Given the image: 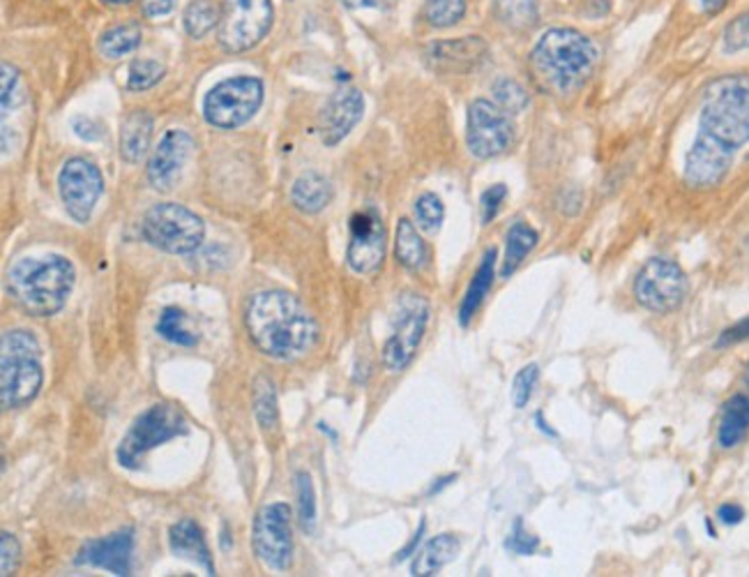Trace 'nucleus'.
<instances>
[{"mask_svg":"<svg viewBox=\"0 0 749 577\" xmlns=\"http://www.w3.org/2000/svg\"><path fill=\"white\" fill-rule=\"evenodd\" d=\"M194 151V139L182 130H169L157 143L148 162V183L157 192H171L185 171Z\"/></svg>","mask_w":749,"mask_h":577,"instance_id":"dca6fc26","label":"nucleus"},{"mask_svg":"<svg viewBox=\"0 0 749 577\" xmlns=\"http://www.w3.org/2000/svg\"><path fill=\"white\" fill-rule=\"evenodd\" d=\"M533 63L546 81L568 93L593 75L597 49L591 38L574 28H552L535 44Z\"/></svg>","mask_w":749,"mask_h":577,"instance_id":"20e7f679","label":"nucleus"},{"mask_svg":"<svg viewBox=\"0 0 749 577\" xmlns=\"http://www.w3.org/2000/svg\"><path fill=\"white\" fill-rule=\"evenodd\" d=\"M190 432L188 419L182 416V411L173 405H153L145 409L141 416L132 423L130 432L122 437L116 460L125 469H141L143 458L151 453L153 448L167 444L176 437H185Z\"/></svg>","mask_w":749,"mask_h":577,"instance_id":"423d86ee","label":"nucleus"},{"mask_svg":"<svg viewBox=\"0 0 749 577\" xmlns=\"http://www.w3.org/2000/svg\"><path fill=\"white\" fill-rule=\"evenodd\" d=\"M505 241L507 243H505V259H503L501 275L509 278L524 264V259L531 255V249L538 245V231L526 222H515L513 227H509Z\"/></svg>","mask_w":749,"mask_h":577,"instance_id":"cd10ccee","label":"nucleus"},{"mask_svg":"<svg viewBox=\"0 0 749 577\" xmlns=\"http://www.w3.org/2000/svg\"><path fill=\"white\" fill-rule=\"evenodd\" d=\"M538 379H540V368L535 363L526 366L517 372L515 382H513V402L517 409H524L528 405V400L533 398Z\"/></svg>","mask_w":749,"mask_h":577,"instance_id":"4c0bfd02","label":"nucleus"},{"mask_svg":"<svg viewBox=\"0 0 749 577\" xmlns=\"http://www.w3.org/2000/svg\"><path fill=\"white\" fill-rule=\"evenodd\" d=\"M251 546L261 562L272 570H288L294 564V529L288 503H268L251 527Z\"/></svg>","mask_w":749,"mask_h":577,"instance_id":"f8f14e48","label":"nucleus"},{"mask_svg":"<svg viewBox=\"0 0 749 577\" xmlns=\"http://www.w3.org/2000/svg\"><path fill=\"white\" fill-rule=\"evenodd\" d=\"M77 270L67 257H24L8 273V292L30 317L59 315L75 288Z\"/></svg>","mask_w":749,"mask_h":577,"instance_id":"7ed1b4c3","label":"nucleus"},{"mask_svg":"<svg viewBox=\"0 0 749 577\" xmlns=\"http://www.w3.org/2000/svg\"><path fill=\"white\" fill-rule=\"evenodd\" d=\"M515 141V125L496 102L475 100L468 106L466 118V143L468 151L480 157L491 159L509 151Z\"/></svg>","mask_w":749,"mask_h":577,"instance_id":"ddd939ff","label":"nucleus"},{"mask_svg":"<svg viewBox=\"0 0 749 577\" xmlns=\"http://www.w3.org/2000/svg\"><path fill=\"white\" fill-rule=\"evenodd\" d=\"M349 247L346 264L358 275H374L386 259V227L374 208L358 210L349 222Z\"/></svg>","mask_w":749,"mask_h":577,"instance_id":"2eb2a0df","label":"nucleus"},{"mask_svg":"<svg viewBox=\"0 0 749 577\" xmlns=\"http://www.w3.org/2000/svg\"><path fill=\"white\" fill-rule=\"evenodd\" d=\"M364 116V95L358 88L344 86L325 102L319 118V134L325 146H337L353 132Z\"/></svg>","mask_w":749,"mask_h":577,"instance_id":"f3484780","label":"nucleus"},{"mask_svg":"<svg viewBox=\"0 0 749 577\" xmlns=\"http://www.w3.org/2000/svg\"><path fill=\"white\" fill-rule=\"evenodd\" d=\"M141 5L148 20H159V16H167L173 10L176 0H141Z\"/></svg>","mask_w":749,"mask_h":577,"instance_id":"a18cd8bd","label":"nucleus"},{"mask_svg":"<svg viewBox=\"0 0 749 577\" xmlns=\"http://www.w3.org/2000/svg\"><path fill=\"white\" fill-rule=\"evenodd\" d=\"M219 24V14L208 0H194L185 10V28L192 38H204Z\"/></svg>","mask_w":749,"mask_h":577,"instance_id":"c9c22d12","label":"nucleus"},{"mask_svg":"<svg viewBox=\"0 0 749 577\" xmlns=\"http://www.w3.org/2000/svg\"><path fill=\"white\" fill-rule=\"evenodd\" d=\"M251 405H254V416H257L263 437L268 441H275L280 437V407H277L275 386H272L268 376L254 379Z\"/></svg>","mask_w":749,"mask_h":577,"instance_id":"393cba45","label":"nucleus"},{"mask_svg":"<svg viewBox=\"0 0 749 577\" xmlns=\"http://www.w3.org/2000/svg\"><path fill=\"white\" fill-rule=\"evenodd\" d=\"M491 90H493V100H496V104L509 116L521 114L528 106V102H531L528 100L526 88L517 84L515 79H499L491 86Z\"/></svg>","mask_w":749,"mask_h":577,"instance_id":"72a5a7b5","label":"nucleus"},{"mask_svg":"<svg viewBox=\"0 0 749 577\" xmlns=\"http://www.w3.org/2000/svg\"><path fill=\"white\" fill-rule=\"evenodd\" d=\"M507 196V188L503 183L499 185H491L489 190L482 192L480 196V215H482V225H489L493 218H496L503 202Z\"/></svg>","mask_w":749,"mask_h":577,"instance_id":"37998d69","label":"nucleus"},{"mask_svg":"<svg viewBox=\"0 0 749 577\" xmlns=\"http://www.w3.org/2000/svg\"><path fill=\"white\" fill-rule=\"evenodd\" d=\"M395 257L397 261L409 268V270H423L429 261V249L427 243L423 241V236L417 233V227L401 218L397 222V231H395Z\"/></svg>","mask_w":749,"mask_h":577,"instance_id":"a878e982","label":"nucleus"},{"mask_svg":"<svg viewBox=\"0 0 749 577\" xmlns=\"http://www.w3.org/2000/svg\"><path fill=\"white\" fill-rule=\"evenodd\" d=\"M745 382H747V386H749V366H747V374H745Z\"/></svg>","mask_w":749,"mask_h":577,"instance_id":"864d4df0","label":"nucleus"},{"mask_svg":"<svg viewBox=\"0 0 749 577\" xmlns=\"http://www.w3.org/2000/svg\"><path fill=\"white\" fill-rule=\"evenodd\" d=\"M245 329L263 356L296 360L317 345L319 326L305 305L288 292H259L247 300Z\"/></svg>","mask_w":749,"mask_h":577,"instance_id":"f03ea898","label":"nucleus"},{"mask_svg":"<svg viewBox=\"0 0 749 577\" xmlns=\"http://www.w3.org/2000/svg\"><path fill=\"white\" fill-rule=\"evenodd\" d=\"M687 275L685 270L664 257H655L644 264L634 280V298L642 308L667 315L679 310L687 296Z\"/></svg>","mask_w":749,"mask_h":577,"instance_id":"9b49d317","label":"nucleus"},{"mask_svg":"<svg viewBox=\"0 0 749 577\" xmlns=\"http://www.w3.org/2000/svg\"><path fill=\"white\" fill-rule=\"evenodd\" d=\"M493 12L505 26L515 30L533 28L540 16L538 0H493Z\"/></svg>","mask_w":749,"mask_h":577,"instance_id":"c756f323","label":"nucleus"},{"mask_svg":"<svg viewBox=\"0 0 749 577\" xmlns=\"http://www.w3.org/2000/svg\"><path fill=\"white\" fill-rule=\"evenodd\" d=\"M272 28V0H222L217 38L231 53L249 51Z\"/></svg>","mask_w":749,"mask_h":577,"instance_id":"9d476101","label":"nucleus"},{"mask_svg":"<svg viewBox=\"0 0 749 577\" xmlns=\"http://www.w3.org/2000/svg\"><path fill=\"white\" fill-rule=\"evenodd\" d=\"M718 517L720 522H724V525H738V522H742L745 517V511L736 507V503H724V507H720L718 511Z\"/></svg>","mask_w":749,"mask_h":577,"instance_id":"49530a36","label":"nucleus"},{"mask_svg":"<svg viewBox=\"0 0 749 577\" xmlns=\"http://www.w3.org/2000/svg\"><path fill=\"white\" fill-rule=\"evenodd\" d=\"M493 278H496V249H487L485 257L475 270V275L466 288V296L462 300V308H460V323L462 326H468L470 319L478 315L480 305L485 303L489 288L493 284Z\"/></svg>","mask_w":749,"mask_h":577,"instance_id":"b1692460","label":"nucleus"},{"mask_svg":"<svg viewBox=\"0 0 749 577\" xmlns=\"http://www.w3.org/2000/svg\"><path fill=\"white\" fill-rule=\"evenodd\" d=\"M132 552H134V531L120 529L112 536L93 538L79 550V566L104 568L114 575H132Z\"/></svg>","mask_w":749,"mask_h":577,"instance_id":"6ab92c4d","label":"nucleus"},{"mask_svg":"<svg viewBox=\"0 0 749 577\" xmlns=\"http://www.w3.org/2000/svg\"><path fill=\"white\" fill-rule=\"evenodd\" d=\"M425 529H427V522L423 520V522H419V527H417V531H415V536L411 538V543L404 548V550H401L399 554H397V559H395V562H404V559H409L415 550H417V543H419V540H423V536H425Z\"/></svg>","mask_w":749,"mask_h":577,"instance_id":"de8ad7c7","label":"nucleus"},{"mask_svg":"<svg viewBox=\"0 0 749 577\" xmlns=\"http://www.w3.org/2000/svg\"><path fill=\"white\" fill-rule=\"evenodd\" d=\"M59 192L69 218L86 225L104 192V176L90 159L72 157L59 174Z\"/></svg>","mask_w":749,"mask_h":577,"instance_id":"4468645a","label":"nucleus"},{"mask_svg":"<svg viewBox=\"0 0 749 577\" xmlns=\"http://www.w3.org/2000/svg\"><path fill=\"white\" fill-rule=\"evenodd\" d=\"M42 347L30 331L14 329L0 339V402L3 409H22L38 398L44 372Z\"/></svg>","mask_w":749,"mask_h":577,"instance_id":"39448f33","label":"nucleus"},{"mask_svg":"<svg viewBox=\"0 0 749 577\" xmlns=\"http://www.w3.org/2000/svg\"><path fill=\"white\" fill-rule=\"evenodd\" d=\"M429 323V303L417 294H404L397 303L392 333L380 351V360L390 372H404L423 345Z\"/></svg>","mask_w":749,"mask_h":577,"instance_id":"1a4fd4ad","label":"nucleus"},{"mask_svg":"<svg viewBox=\"0 0 749 577\" xmlns=\"http://www.w3.org/2000/svg\"><path fill=\"white\" fill-rule=\"evenodd\" d=\"M489 56V47L478 35H466L460 40L434 42L425 51L427 65L438 75H468L478 69Z\"/></svg>","mask_w":749,"mask_h":577,"instance_id":"a211bd4d","label":"nucleus"},{"mask_svg":"<svg viewBox=\"0 0 749 577\" xmlns=\"http://www.w3.org/2000/svg\"><path fill=\"white\" fill-rule=\"evenodd\" d=\"M22 562V546L10 531L0 534V575L10 577Z\"/></svg>","mask_w":749,"mask_h":577,"instance_id":"ea45409f","label":"nucleus"},{"mask_svg":"<svg viewBox=\"0 0 749 577\" xmlns=\"http://www.w3.org/2000/svg\"><path fill=\"white\" fill-rule=\"evenodd\" d=\"M333 196V183L319 171H305L296 178L294 188H290V204L305 215L321 213L323 208L331 206Z\"/></svg>","mask_w":749,"mask_h":577,"instance_id":"4be33fe9","label":"nucleus"},{"mask_svg":"<svg viewBox=\"0 0 749 577\" xmlns=\"http://www.w3.org/2000/svg\"><path fill=\"white\" fill-rule=\"evenodd\" d=\"M507 550L509 552H515V554H521V556H528V554H535L538 548H540V538L531 531H526L524 527V522L521 520H515V525H513V534H509L507 538Z\"/></svg>","mask_w":749,"mask_h":577,"instance_id":"a19ab883","label":"nucleus"},{"mask_svg":"<svg viewBox=\"0 0 749 577\" xmlns=\"http://www.w3.org/2000/svg\"><path fill=\"white\" fill-rule=\"evenodd\" d=\"M697 3L706 14H718L726 5V0H697Z\"/></svg>","mask_w":749,"mask_h":577,"instance_id":"3c124183","label":"nucleus"},{"mask_svg":"<svg viewBox=\"0 0 749 577\" xmlns=\"http://www.w3.org/2000/svg\"><path fill=\"white\" fill-rule=\"evenodd\" d=\"M185 312L178 308H164L157 321V333L178 347H194L196 335L185 329Z\"/></svg>","mask_w":749,"mask_h":577,"instance_id":"7c9ffc66","label":"nucleus"},{"mask_svg":"<svg viewBox=\"0 0 749 577\" xmlns=\"http://www.w3.org/2000/svg\"><path fill=\"white\" fill-rule=\"evenodd\" d=\"M153 116L148 112L127 114L120 125V157L130 165H139L143 155L148 153L153 141Z\"/></svg>","mask_w":749,"mask_h":577,"instance_id":"412c9836","label":"nucleus"},{"mask_svg":"<svg viewBox=\"0 0 749 577\" xmlns=\"http://www.w3.org/2000/svg\"><path fill=\"white\" fill-rule=\"evenodd\" d=\"M106 5H127V3H132V0H104Z\"/></svg>","mask_w":749,"mask_h":577,"instance_id":"603ef678","label":"nucleus"},{"mask_svg":"<svg viewBox=\"0 0 749 577\" xmlns=\"http://www.w3.org/2000/svg\"><path fill=\"white\" fill-rule=\"evenodd\" d=\"M749 337V317L740 323H736L734 329H728L720 335L718 339V347H728V345H736V342H742Z\"/></svg>","mask_w":749,"mask_h":577,"instance_id":"c03bdc74","label":"nucleus"},{"mask_svg":"<svg viewBox=\"0 0 749 577\" xmlns=\"http://www.w3.org/2000/svg\"><path fill=\"white\" fill-rule=\"evenodd\" d=\"M164 77V67L157 61H132L130 69H127V90L134 93H143V90L153 88Z\"/></svg>","mask_w":749,"mask_h":577,"instance_id":"e433bc0d","label":"nucleus"},{"mask_svg":"<svg viewBox=\"0 0 749 577\" xmlns=\"http://www.w3.org/2000/svg\"><path fill=\"white\" fill-rule=\"evenodd\" d=\"M141 38H143L141 26L137 22H130V24H120V26H114V28H108L106 33H102L98 47H100V53L104 59L118 61V59L127 56V53L137 51L141 47Z\"/></svg>","mask_w":749,"mask_h":577,"instance_id":"c85d7f7f","label":"nucleus"},{"mask_svg":"<svg viewBox=\"0 0 749 577\" xmlns=\"http://www.w3.org/2000/svg\"><path fill=\"white\" fill-rule=\"evenodd\" d=\"M296 497H298V520L300 529L312 536L317 531V492L309 474H296Z\"/></svg>","mask_w":749,"mask_h":577,"instance_id":"2f4dec72","label":"nucleus"},{"mask_svg":"<svg viewBox=\"0 0 749 577\" xmlns=\"http://www.w3.org/2000/svg\"><path fill=\"white\" fill-rule=\"evenodd\" d=\"M3 75H0V79H3V114H10V110H14L16 104H20L24 100V95L20 93V69L12 67L10 63H3Z\"/></svg>","mask_w":749,"mask_h":577,"instance_id":"79ce46f5","label":"nucleus"},{"mask_svg":"<svg viewBox=\"0 0 749 577\" xmlns=\"http://www.w3.org/2000/svg\"><path fill=\"white\" fill-rule=\"evenodd\" d=\"M749 432V398L747 395H734L724 409L718 429V441L722 448H736Z\"/></svg>","mask_w":749,"mask_h":577,"instance_id":"bb28decb","label":"nucleus"},{"mask_svg":"<svg viewBox=\"0 0 749 577\" xmlns=\"http://www.w3.org/2000/svg\"><path fill=\"white\" fill-rule=\"evenodd\" d=\"M169 548L176 556L188 559V562L204 568L206 575H215V564H212L210 548L206 543V536L194 520L185 517L176 522L169 531Z\"/></svg>","mask_w":749,"mask_h":577,"instance_id":"aec40b11","label":"nucleus"},{"mask_svg":"<svg viewBox=\"0 0 749 577\" xmlns=\"http://www.w3.org/2000/svg\"><path fill=\"white\" fill-rule=\"evenodd\" d=\"M423 14L429 26L450 28L464 20L466 0H427Z\"/></svg>","mask_w":749,"mask_h":577,"instance_id":"473e14b6","label":"nucleus"},{"mask_svg":"<svg viewBox=\"0 0 749 577\" xmlns=\"http://www.w3.org/2000/svg\"><path fill=\"white\" fill-rule=\"evenodd\" d=\"M415 220L417 227L427 231V233H436L441 229L443 220H445V206L441 202V196H436L434 192H425L417 196L415 202Z\"/></svg>","mask_w":749,"mask_h":577,"instance_id":"f704fd0d","label":"nucleus"},{"mask_svg":"<svg viewBox=\"0 0 749 577\" xmlns=\"http://www.w3.org/2000/svg\"><path fill=\"white\" fill-rule=\"evenodd\" d=\"M462 550V540L454 534H441L431 538L429 543L417 552L415 562L411 566V573L415 577H429L438 575L450 562H454L456 554Z\"/></svg>","mask_w":749,"mask_h":577,"instance_id":"5701e85b","label":"nucleus"},{"mask_svg":"<svg viewBox=\"0 0 749 577\" xmlns=\"http://www.w3.org/2000/svg\"><path fill=\"white\" fill-rule=\"evenodd\" d=\"M742 49H749V10L724 28V51L736 53Z\"/></svg>","mask_w":749,"mask_h":577,"instance_id":"58836bf2","label":"nucleus"},{"mask_svg":"<svg viewBox=\"0 0 749 577\" xmlns=\"http://www.w3.org/2000/svg\"><path fill=\"white\" fill-rule=\"evenodd\" d=\"M341 3L351 10H364V8H383L388 0H341Z\"/></svg>","mask_w":749,"mask_h":577,"instance_id":"8fccbe9b","label":"nucleus"},{"mask_svg":"<svg viewBox=\"0 0 749 577\" xmlns=\"http://www.w3.org/2000/svg\"><path fill=\"white\" fill-rule=\"evenodd\" d=\"M263 104L259 77H233L219 81L204 100V116L217 130H235L257 116Z\"/></svg>","mask_w":749,"mask_h":577,"instance_id":"6e6552de","label":"nucleus"},{"mask_svg":"<svg viewBox=\"0 0 749 577\" xmlns=\"http://www.w3.org/2000/svg\"><path fill=\"white\" fill-rule=\"evenodd\" d=\"M75 130H77V134H79L81 139H88V141H95V139H100V134L90 132V130H98V128H95V125L90 123L88 118H77V120H75Z\"/></svg>","mask_w":749,"mask_h":577,"instance_id":"09e8293b","label":"nucleus"},{"mask_svg":"<svg viewBox=\"0 0 749 577\" xmlns=\"http://www.w3.org/2000/svg\"><path fill=\"white\" fill-rule=\"evenodd\" d=\"M745 143H749V79H715L703 90L699 134L685 157V183L694 190L720 185Z\"/></svg>","mask_w":749,"mask_h":577,"instance_id":"f257e3e1","label":"nucleus"},{"mask_svg":"<svg viewBox=\"0 0 749 577\" xmlns=\"http://www.w3.org/2000/svg\"><path fill=\"white\" fill-rule=\"evenodd\" d=\"M143 239L169 255H190L206 239V225L190 208L167 202L155 204L143 215Z\"/></svg>","mask_w":749,"mask_h":577,"instance_id":"0eeeda50","label":"nucleus"}]
</instances>
